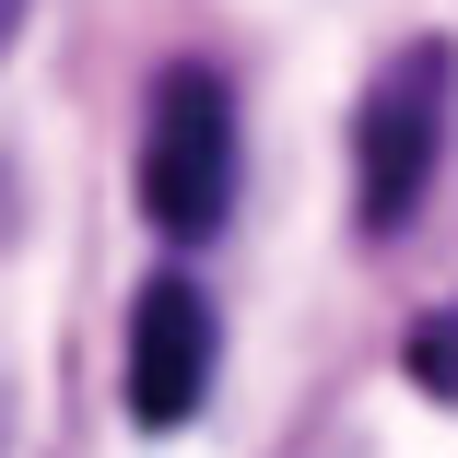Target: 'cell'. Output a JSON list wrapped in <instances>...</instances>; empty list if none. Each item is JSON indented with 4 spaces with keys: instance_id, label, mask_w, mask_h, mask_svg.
Segmentation results:
<instances>
[{
    "instance_id": "cell-5",
    "label": "cell",
    "mask_w": 458,
    "mask_h": 458,
    "mask_svg": "<svg viewBox=\"0 0 458 458\" xmlns=\"http://www.w3.org/2000/svg\"><path fill=\"white\" fill-rule=\"evenodd\" d=\"M24 13H36V0H0V59H13V36H24Z\"/></svg>"
},
{
    "instance_id": "cell-4",
    "label": "cell",
    "mask_w": 458,
    "mask_h": 458,
    "mask_svg": "<svg viewBox=\"0 0 458 458\" xmlns=\"http://www.w3.org/2000/svg\"><path fill=\"white\" fill-rule=\"evenodd\" d=\"M411 364H423V377H435V388H458V306H446V318H435V329L411 341Z\"/></svg>"
},
{
    "instance_id": "cell-2",
    "label": "cell",
    "mask_w": 458,
    "mask_h": 458,
    "mask_svg": "<svg viewBox=\"0 0 458 458\" xmlns=\"http://www.w3.org/2000/svg\"><path fill=\"white\" fill-rule=\"evenodd\" d=\"M141 212L153 235H212L235 212V95L212 59H176L141 118Z\"/></svg>"
},
{
    "instance_id": "cell-1",
    "label": "cell",
    "mask_w": 458,
    "mask_h": 458,
    "mask_svg": "<svg viewBox=\"0 0 458 458\" xmlns=\"http://www.w3.org/2000/svg\"><path fill=\"white\" fill-rule=\"evenodd\" d=\"M446 118H458V47L446 36L388 47V71L364 82V106H352V224L377 247L423 212L435 165H446Z\"/></svg>"
},
{
    "instance_id": "cell-3",
    "label": "cell",
    "mask_w": 458,
    "mask_h": 458,
    "mask_svg": "<svg viewBox=\"0 0 458 458\" xmlns=\"http://www.w3.org/2000/svg\"><path fill=\"white\" fill-rule=\"evenodd\" d=\"M212 364H224V329H212V294L200 283H141L130 306V423L141 435H176L200 400H212Z\"/></svg>"
}]
</instances>
